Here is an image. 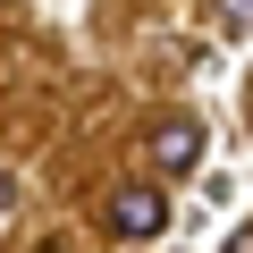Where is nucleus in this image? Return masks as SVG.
<instances>
[{
	"mask_svg": "<svg viewBox=\"0 0 253 253\" xmlns=\"http://www.w3.org/2000/svg\"><path fill=\"white\" fill-rule=\"evenodd\" d=\"M0 211H9V177H0Z\"/></svg>",
	"mask_w": 253,
	"mask_h": 253,
	"instance_id": "obj_3",
	"label": "nucleus"
},
{
	"mask_svg": "<svg viewBox=\"0 0 253 253\" xmlns=\"http://www.w3.org/2000/svg\"><path fill=\"white\" fill-rule=\"evenodd\" d=\"M152 161L161 169H194L203 161V118H161L152 126Z\"/></svg>",
	"mask_w": 253,
	"mask_h": 253,
	"instance_id": "obj_2",
	"label": "nucleus"
},
{
	"mask_svg": "<svg viewBox=\"0 0 253 253\" xmlns=\"http://www.w3.org/2000/svg\"><path fill=\"white\" fill-rule=\"evenodd\" d=\"M161 228H169L161 186H118L110 194V236H161Z\"/></svg>",
	"mask_w": 253,
	"mask_h": 253,
	"instance_id": "obj_1",
	"label": "nucleus"
}]
</instances>
